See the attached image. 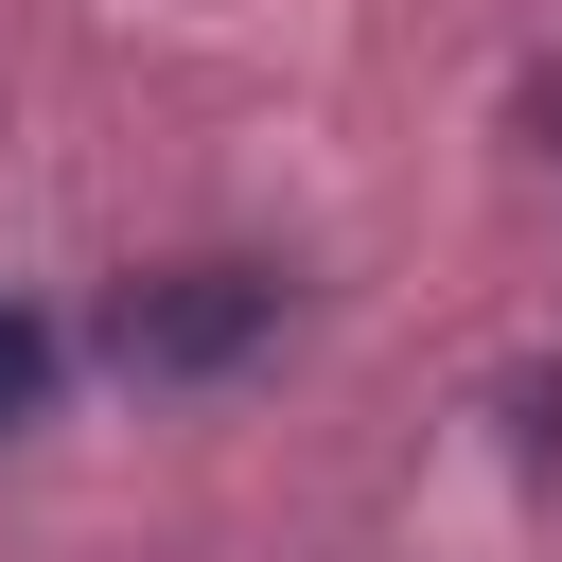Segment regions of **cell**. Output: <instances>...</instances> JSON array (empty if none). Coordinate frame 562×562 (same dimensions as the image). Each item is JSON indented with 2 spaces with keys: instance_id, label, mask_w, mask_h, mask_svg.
<instances>
[{
  "instance_id": "cell-1",
  "label": "cell",
  "mask_w": 562,
  "mask_h": 562,
  "mask_svg": "<svg viewBox=\"0 0 562 562\" xmlns=\"http://www.w3.org/2000/svg\"><path fill=\"white\" fill-rule=\"evenodd\" d=\"M263 334H281V281L263 263H158V281H123V369H158V386L246 369Z\"/></svg>"
},
{
  "instance_id": "cell-2",
  "label": "cell",
  "mask_w": 562,
  "mask_h": 562,
  "mask_svg": "<svg viewBox=\"0 0 562 562\" xmlns=\"http://www.w3.org/2000/svg\"><path fill=\"white\" fill-rule=\"evenodd\" d=\"M35 404H53V316L0 299V422H35Z\"/></svg>"
}]
</instances>
